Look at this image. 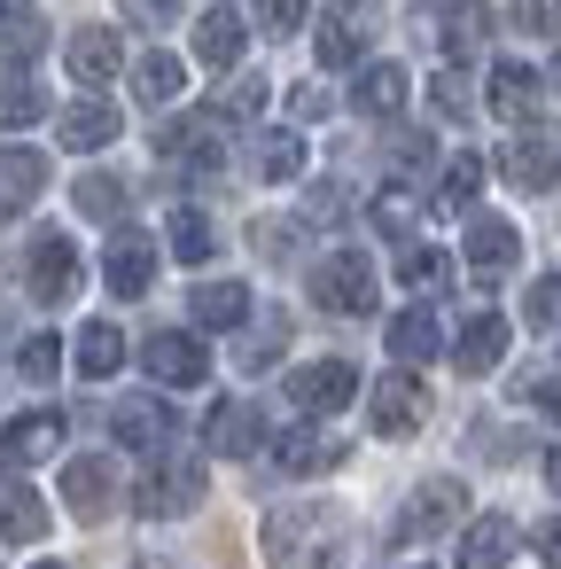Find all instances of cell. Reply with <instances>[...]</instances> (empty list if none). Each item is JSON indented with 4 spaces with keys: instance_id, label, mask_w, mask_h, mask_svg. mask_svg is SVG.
I'll return each instance as SVG.
<instances>
[{
    "instance_id": "6da1fadb",
    "label": "cell",
    "mask_w": 561,
    "mask_h": 569,
    "mask_svg": "<svg viewBox=\"0 0 561 569\" xmlns=\"http://www.w3.org/2000/svg\"><path fill=\"white\" fill-rule=\"evenodd\" d=\"M266 553H273V569H343V515L335 507H273Z\"/></svg>"
},
{
    "instance_id": "7a4b0ae2",
    "label": "cell",
    "mask_w": 561,
    "mask_h": 569,
    "mask_svg": "<svg viewBox=\"0 0 561 569\" xmlns=\"http://www.w3.org/2000/svg\"><path fill=\"white\" fill-rule=\"evenodd\" d=\"M312 305L335 312V320H367V312H374V266H367L359 250L320 258V266H312Z\"/></svg>"
},
{
    "instance_id": "3957f363",
    "label": "cell",
    "mask_w": 561,
    "mask_h": 569,
    "mask_svg": "<svg viewBox=\"0 0 561 569\" xmlns=\"http://www.w3.org/2000/svg\"><path fill=\"white\" fill-rule=\"evenodd\" d=\"M203 491H211V476H203V460H180L172 445L157 452V468L141 476V515H188V507H203Z\"/></svg>"
},
{
    "instance_id": "277c9868",
    "label": "cell",
    "mask_w": 561,
    "mask_h": 569,
    "mask_svg": "<svg viewBox=\"0 0 561 569\" xmlns=\"http://www.w3.org/2000/svg\"><path fill=\"white\" fill-rule=\"evenodd\" d=\"M157 157H172V164H196V172H219V157H227V110L172 118V126L157 133Z\"/></svg>"
},
{
    "instance_id": "5b68a950",
    "label": "cell",
    "mask_w": 561,
    "mask_h": 569,
    "mask_svg": "<svg viewBox=\"0 0 561 569\" xmlns=\"http://www.w3.org/2000/svg\"><path fill=\"white\" fill-rule=\"evenodd\" d=\"M141 367H149L164 390H196V382H211V351H203L188 328H157V336L141 343Z\"/></svg>"
},
{
    "instance_id": "8992f818",
    "label": "cell",
    "mask_w": 561,
    "mask_h": 569,
    "mask_svg": "<svg viewBox=\"0 0 561 569\" xmlns=\"http://www.w3.org/2000/svg\"><path fill=\"white\" fill-rule=\"evenodd\" d=\"M499 172H507V188H522V196H545L553 180H561V133H514L507 149H499Z\"/></svg>"
},
{
    "instance_id": "52a82bcc",
    "label": "cell",
    "mask_w": 561,
    "mask_h": 569,
    "mask_svg": "<svg viewBox=\"0 0 561 569\" xmlns=\"http://www.w3.org/2000/svg\"><path fill=\"white\" fill-rule=\"evenodd\" d=\"M460 507H468V483H460V476H429V483L405 499V515H398V538H405V546H421V538L452 530V522H460Z\"/></svg>"
},
{
    "instance_id": "ba28073f",
    "label": "cell",
    "mask_w": 561,
    "mask_h": 569,
    "mask_svg": "<svg viewBox=\"0 0 561 569\" xmlns=\"http://www.w3.org/2000/svg\"><path fill=\"white\" fill-rule=\"evenodd\" d=\"M24 281H32L40 305H71L79 297V250H71V234H40L24 250Z\"/></svg>"
},
{
    "instance_id": "9c48e42d",
    "label": "cell",
    "mask_w": 561,
    "mask_h": 569,
    "mask_svg": "<svg viewBox=\"0 0 561 569\" xmlns=\"http://www.w3.org/2000/svg\"><path fill=\"white\" fill-rule=\"evenodd\" d=\"M351 398H359L351 359H312V367L289 375V406H297V413H335V406H351Z\"/></svg>"
},
{
    "instance_id": "30bf717a",
    "label": "cell",
    "mask_w": 561,
    "mask_h": 569,
    "mask_svg": "<svg viewBox=\"0 0 561 569\" xmlns=\"http://www.w3.org/2000/svg\"><path fill=\"white\" fill-rule=\"evenodd\" d=\"M514 258H522L514 227H507V219H491V211H475V219H468V273H475V289L507 281V273H514Z\"/></svg>"
},
{
    "instance_id": "8fae6325",
    "label": "cell",
    "mask_w": 561,
    "mask_h": 569,
    "mask_svg": "<svg viewBox=\"0 0 561 569\" xmlns=\"http://www.w3.org/2000/svg\"><path fill=\"white\" fill-rule=\"evenodd\" d=\"M429 421V390L398 367V375H382L374 382V437H413Z\"/></svg>"
},
{
    "instance_id": "7c38bea8",
    "label": "cell",
    "mask_w": 561,
    "mask_h": 569,
    "mask_svg": "<svg viewBox=\"0 0 561 569\" xmlns=\"http://www.w3.org/2000/svg\"><path fill=\"white\" fill-rule=\"evenodd\" d=\"M63 499H71V515H79V522H102V515H118V468H110L102 452L71 460V468H63Z\"/></svg>"
},
{
    "instance_id": "4fadbf2b",
    "label": "cell",
    "mask_w": 561,
    "mask_h": 569,
    "mask_svg": "<svg viewBox=\"0 0 561 569\" xmlns=\"http://www.w3.org/2000/svg\"><path fill=\"white\" fill-rule=\"evenodd\" d=\"M102 281H110V297H141L149 281H157V242L149 234H110V250H102Z\"/></svg>"
},
{
    "instance_id": "5bb4252c",
    "label": "cell",
    "mask_w": 561,
    "mask_h": 569,
    "mask_svg": "<svg viewBox=\"0 0 561 569\" xmlns=\"http://www.w3.org/2000/svg\"><path fill=\"white\" fill-rule=\"evenodd\" d=\"M71 79L87 87V94H102L118 71H126V48H118V32H102V24H87V32H71Z\"/></svg>"
},
{
    "instance_id": "9a60e30c",
    "label": "cell",
    "mask_w": 561,
    "mask_h": 569,
    "mask_svg": "<svg viewBox=\"0 0 561 569\" xmlns=\"http://www.w3.org/2000/svg\"><path fill=\"white\" fill-rule=\"evenodd\" d=\"M110 429H118V445H133V452H164V445H172V406H164V398H118V406H110Z\"/></svg>"
},
{
    "instance_id": "2e32d148",
    "label": "cell",
    "mask_w": 561,
    "mask_h": 569,
    "mask_svg": "<svg viewBox=\"0 0 561 569\" xmlns=\"http://www.w3.org/2000/svg\"><path fill=\"white\" fill-rule=\"evenodd\" d=\"M273 460H281L289 476H328V468H343V437H328V429L297 421V429H281V437H273Z\"/></svg>"
},
{
    "instance_id": "e0dca14e",
    "label": "cell",
    "mask_w": 561,
    "mask_h": 569,
    "mask_svg": "<svg viewBox=\"0 0 561 569\" xmlns=\"http://www.w3.org/2000/svg\"><path fill=\"white\" fill-rule=\"evenodd\" d=\"M203 445H211V452H227V460H250V452L266 445V421H258V406H242V398L211 406V421H203Z\"/></svg>"
},
{
    "instance_id": "ac0fdd59",
    "label": "cell",
    "mask_w": 561,
    "mask_h": 569,
    "mask_svg": "<svg viewBox=\"0 0 561 569\" xmlns=\"http://www.w3.org/2000/svg\"><path fill=\"white\" fill-rule=\"evenodd\" d=\"M507 359V320L499 312H468V328L452 336V367L460 375H491Z\"/></svg>"
},
{
    "instance_id": "d6986e66",
    "label": "cell",
    "mask_w": 561,
    "mask_h": 569,
    "mask_svg": "<svg viewBox=\"0 0 561 569\" xmlns=\"http://www.w3.org/2000/svg\"><path fill=\"white\" fill-rule=\"evenodd\" d=\"M514 546H522V530H514L507 515H475V522L460 530V569H507Z\"/></svg>"
},
{
    "instance_id": "ffe728a7",
    "label": "cell",
    "mask_w": 561,
    "mask_h": 569,
    "mask_svg": "<svg viewBox=\"0 0 561 569\" xmlns=\"http://www.w3.org/2000/svg\"><path fill=\"white\" fill-rule=\"evenodd\" d=\"M118 133H126V118H118L102 94H87V102H71V110H63V149H79V157L110 149Z\"/></svg>"
},
{
    "instance_id": "44dd1931",
    "label": "cell",
    "mask_w": 561,
    "mask_h": 569,
    "mask_svg": "<svg viewBox=\"0 0 561 569\" xmlns=\"http://www.w3.org/2000/svg\"><path fill=\"white\" fill-rule=\"evenodd\" d=\"M382 343H390V359H398V367H421V359H437V351H444V328H437V312H429V305H405V312L390 320V336H382Z\"/></svg>"
},
{
    "instance_id": "7402d4cb",
    "label": "cell",
    "mask_w": 561,
    "mask_h": 569,
    "mask_svg": "<svg viewBox=\"0 0 561 569\" xmlns=\"http://www.w3.org/2000/svg\"><path fill=\"white\" fill-rule=\"evenodd\" d=\"M242 48H250V24H242L234 9H211V17L196 24V63H211V71H234V63H242Z\"/></svg>"
},
{
    "instance_id": "603a6c76",
    "label": "cell",
    "mask_w": 561,
    "mask_h": 569,
    "mask_svg": "<svg viewBox=\"0 0 561 569\" xmlns=\"http://www.w3.org/2000/svg\"><path fill=\"white\" fill-rule=\"evenodd\" d=\"M133 94H141L149 110H172V102L188 94V63H180V56H164V48H149V56L133 63Z\"/></svg>"
},
{
    "instance_id": "cb8c5ba5",
    "label": "cell",
    "mask_w": 561,
    "mask_h": 569,
    "mask_svg": "<svg viewBox=\"0 0 561 569\" xmlns=\"http://www.w3.org/2000/svg\"><path fill=\"white\" fill-rule=\"evenodd\" d=\"M405 94H413V79H405L398 63H367V71L351 79V102H359L367 118H398V110H405Z\"/></svg>"
},
{
    "instance_id": "d4e9b609",
    "label": "cell",
    "mask_w": 561,
    "mask_h": 569,
    "mask_svg": "<svg viewBox=\"0 0 561 569\" xmlns=\"http://www.w3.org/2000/svg\"><path fill=\"white\" fill-rule=\"evenodd\" d=\"M437 32H444V56H452V63H468V56L491 40V17H483V0H444Z\"/></svg>"
},
{
    "instance_id": "484cf974",
    "label": "cell",
    "mask_w": 561,
    "mask_h": 569,
    "mask_svg": "<svg viewBox=\"0 0 561 569\" xmlns=\"http://www.w3.org/2000/svg\"><path fill=\"white\" fill-rule=\"evenodd\" d=\"M0 203H9V219H24L32 203H40V188H48V157L40 149H9V164H0Z\"/></svg>"
},
{
    "instance_id": "4316f807",
    "label": "cell",
    "mask_w": 561,
    "mask_h": 569,
    "mask_svg": "<svg viewBox=\"0 0 561 569\" xmlns=\"http://www.w3.org/2000/svg\"><path fill=\"white\" fill-rule=\"evenodd\" d=\"M63 445V413H17L9 421V468H32Z\"/></svg>"
},
{
    "instance_id": "83f0119b",
    "label": "cell",
    "mask_w": 561,
    "mask_h": 569,
    "mask_svg": "<svg viewBox=\"0 0 561 569\" xmlns=\"http://www.w3.org/2000/svg\"><path fill=\"white\" fill-rule=\"evenodd\" d=\"M491 110H499L507 126H522V118L538 110V71H530V63H499V71H491Z\"/></svg>"
},
{
    "instance_id": "f1b7e54d",
    "label": "cell",
    "mask_w": 561,
    "mask_h": 569,
    "mask_svg": "<svg viewBox=\"0 0 561 569\" xmlns=\"http://www.w3.org/2000/svg\"><path fill=\"white\" fill-rule=\"evenodd\" d=\"M118 367H126V336H118L110 320H87V328H79V375H87V382H110Z\"/></svg>"
},
{
    "instance_id": "f546056e",
    "label": "cell",
    "mask_w": 561,
    "mask_h": 569,
    "mask_svg": "<svg viewBox=\"0 0 561 569\" xmlns=\"http://www.w3.org/2000/svg\"><path fill=\"white\" fill-rule=\"evenodd\" d=\"M196 320L203 328H242L250 320V289L242 281H203L196 289Z\"/></svg>"
},
{
    "instance_id": "4dcf8cb0",
    "label": "cell",
    "mask_w": 561,
    "mask_h": 569,
    "mask_svg": "<svg viewBox=\"0 0 561 569\" xmlns=\"http://www.w3.org/2000/svg\"><path fill=\"white\" fill-rule=\"evenodd\" d=\"M32 538H48V507L24 476H9V546H32Z\"/></svg>"
},
{
    "instance_id": "1f68e13d",
    "label": "cell",
    "mask_w": 561,
    "mask_h": 569,
    "mask_svg": "<svg viewBox=\"0 0 561 569\" xmlns=\"http://www.w3.org/2000/svg\"><path fill=\"white\" fill-rule=\"evenodd\" d=\"M297 172H304V141H297V133H266V141H258V180L281 188V180H297Z\"/></svg>"
},
{
    "instance_id": "d6a6232c",
    "label": "cell",
    "mask_w": 561,
    "mask_h": 569,
    "mask_svg": "<svg viewBox=\"0 0 561 569\" xmlns=\"http://www.w3.org/2000/svg\"><path fill=\"white\" fill-rule=\"evenodd\" d=\"M475 188H483V157H452V164H444V188H437V211L460 219V211L475 203Z\"/></svg>"
},
{
    "instance_id": "836d02e7",
    "label": "cell",
    "mask_w": 561,
    "mask_h": 569,
    "mask_svg": "<svg viewBox=\"0 0 561 569\" xmlns=\"http://www.w3.org/2000/svg\"><path fill=\"white\" fill-rule=\"evenodd\" d=\"M71 203H79L87 219H126V180H110V172H87V180L71 188Z\"/></svg>"
},
{
    "instance_id": "e575fe53",
    "label": "cell",
    "mask_w": 561,
    "mask_h": 569,
    "mask_svg": "<svg viewBox=\"0 0 561 569\" xmlns=\"http://www.w3.org/2000/svg\"><path fill=\"white\" fill-rule=\"evenodd\" d=\"M211 250H219L211 219H203V211H172V258H180V266H203Z\"/></svg>"
},
{
    "instance_id": "d590c367",
    "label": "cell",
    "mask_w": 561,
    "mask_h": 569,
    "mask_svg": "<svg viewBox=\"0 0 561 569\" xmlns=\"http://www.w3.org/2000/svg\"><path fill=\"white\" fill-rule=\"evenodd\" d=\"M359 56H367V32H359L351 17H328V24H320V63L343 71V63H359Z\"/></svg>"
},
{
    "instance_id": "8d00e7d4",
    "label": "cell",
    "mask_w": 561,
    "mask_h": 569,
    "mask_svg": "<svg viewBox=\"0 0 561 569\" xmlns=\"http://www.w3.org/2000/svg\"><path fill=\"white\" fill-rule=\"evenodd\" d=\"M398 281H405V289H421V297H429V289H444V250L405 242V250H398Z\"/></svg>"
},
{
    "instance_id": "74e56055",
    "label": "cell",
    "mask_w": 561,
    "mask_h": 569,
    "mask_svg": "<svg viewBox=\"0 0 561 569\" xmlns=\"http://www.w3.org/2000/svg\"><path fill=\"white\" fill-rule=\"evenodd\" d=\"M429 94H437V110H444V118H475V79H468L460 63H444V71L429 79Z\"/></svg>"
},
{
    "instance_id": "f35d334b",
    "label": "cell",
    "mask_w": 561,
    "mask_h": 569,
    "mask_svg": "<svg viewBox=\"0 0 561 569\" xmlns=\"http://www.w3.org/2000/svg\"><path fill=\"white\" fill-rule=\"evenodd\" d=\"M56 367H63V343H56L48 328L17 343V375H24V382H56Z\"/></svg>"
},
{
    "instance_id": "ab89813d",
    "label": "cell",
    "mask_w": 561,
    "mask_h": 569,
    "mask_svg": "<svg viewBox=\"0 0 561 569\" xmlns=\"http://www.w3.org/2000/svg\"><path fill=\"white\" fill-rule=\"evenodd\" d=\"M266 94H273V87H266L258 71H242L234 87H219V110H227V118L242 126V118H258V110H266Z\"/></svg>"
},
{
    "instance_id": "60d3db41",
    "label": "cell",
    "mask_w": 561,
    "mask_h": 569,
    "mask_svg": "<svg viewBox=\"0 0 561 569\" xmlns=\"http://www.w3.org/2000/svg\"><path fill=\"white\" fill-rule=\"evenodd\" d=\"M40 110H48V102H40V87H32V71H24V63H9V126L24 133V126H32Z\"/></svg>"
},
{
    "instance_id": "b9f144b4",
    "label": "cell",
    "mask_w": 561,
    "mask_h": 569,
    "mask_svg": "<svg viewBox=\"0 0 561 569\" xmlns=\"http://www.w3.org/2000/svg\"><path fill=\"white\" fill-rule=\"evenodd\" d=\"M522 320H530V328H561V273L530 281V297H522Z\"/></svg>"
},
{
    "instance_id": "7bdbcfd3",
    "label": "cell",
    "mask_w": 561,
    "mask_h": 569,
    "mask_svg": "<svg viewBox=\"0 0 561 569\" xmlns=\"http://www.w3.org/2000/svg\"><path fill=\"white\" fill-rule=\"evenodd\" d=\"M374 227L405 242V234H413V196H405V188H382V196H374Z\"/></svg>"
},
{
    "instance_id": "ee69618b",
    "label": "cell",
    "mask_w": 561,
    "mask_h": 569,
    "mask_svg": "<svg viewBox=\"0 0 561 569\" xmlns=\"http://www.w3.org/2000/svg\"><path fill=\"white\" fill-rule=\"evenodd\" d=\"M514 32L553 40V32H561V0H514Z\"/></svg>"
},
{
    "instance_id": "f6af8a7d",
    "label": "cell",
    "mask_w": 561,
    "mask_h": 569,
    "mask_svg": "<svg viewBox=\"0 0 561 569\" xmlns=\"http://www.w3.org/2000/svg\"><path fill=\"white\" fill-rule=\"evenodd\" d=\"M250 242H258L266 258H297V242H304V234H297V227H281V219H258V227H250Z\"/></svg>"
},
{
    "instance_id": "bcb514c9",
    "label": "cell",
    "mask_w": 561,
    "mask_h": 569,
    "mask_svg": "<svg viewBox=\"0 0 561 569\" xmlns=\"http://www.w3.org/2000/svg\"><path fill=\"white\" fill-rule=\"evenodd\" d=\"M522 398H530L545 421H561V375H530V382H522Z\"/></svg>"
},
{
    "instance_id": "7dc6e473",
    "label": "cell",
    "mask_w": 561,
    "mask_h": 569,
    "mask_svg": "<svg viewBox=\"0 0 561 569\" xmlns=\"http://www.w3.org/2000/svg\"><path fill=\"white\" fill-rule=\"evenodd\" d=\"M258 9H266V32H281V40L304 24V0H258Z\"/></svg>"
},
{
    "instance_id": "c3c4849f",
    "label": "cell",
    "mask_w": 561,
    "mask_h": 569,
    "mask_svg": "<svg viewBox=\"0 0 561 569\" xmlns=\"http://www.w3.org/2000/svg\"><path fill=\"white\" fill-rule=\"evenodd\" d=\"M126 17L149 24V32H164V24H172V0H126Z\"/></svg>"
},
{
    "instance_id": "681fc988",
    "label": "cell",
    "mask_w": 561,
    "mask_h": 569,
    "mask_svg": "<svg viewBox=\"0 0 561 569\" xmlns=\"http://www.w3.org/2000/svg\"><path fill=\"white\" fill-rule=\"evenodd\" d=\"M289 110H297V118H328V87H297Z\"/></svg>"
},
{
    "instance_id": "f907efd6",
    "label": "cell",
    "mask_w": 561,
    "mask_h": 569,
    "mask_svg": "<svg viewBox=\"0 0 561 569\" xmlns=\"http://www.w3.org/2000/svg\"><path fill=\"white\" fill-rule=\"evenodd\" d=\"M429 157H437V149H429V133H405V141H398V164H405V172H421Z\"/></svg>"
},
{
    "instance_id": "816d5d0a",
    "label": "cell",
    "mask_w": 561,
    "mask_h": 569,
    "mask_svg": "<svg viewBox=\"0 0 561 569\" xmlns=\"http://www.w3.org/2000/svg\"><path fill=\"white\" fill-rule=\"evenodd\" d=\"M538 561H545V569H561V515H553V522H538Z\"/></svg>"
},
{
    "instance_id": "f5cc1de1",
    "label": "cell",
    "mask_w": 561,
    "mask_h": 569,
    "mask_svg": "<svg viewBox=\"0 0 561 569\" xmlns=\"http://www.w3.org/2000/svg\"><path fill=\"white\" fill-rule=\"evenodd\" d=\"M545 483H553V491H561V445H553V452H545Z\"/></svg>"
},
{
    "instance_id": "db71d44e",
    "label": "cell",
    "mask_w": 561,
    "mask_h": 569,
    "mask_svg": "<svg viewBox=\"0 0 561 569\" xmlns=\"http://www.w3.org/2000/svg\"><path fill=\"white\" fill-rule=\"evenodd\" d=\"M32 569H63V561H32Z\"/></svg>"
},
{
    "instance_id": "11a10c76",
    "label": "cell",
    "mask_w": 561,
    "mask_h": 569,
    "mask_svg": "<svg viewBox=\"0 0 561 569\" xmlns=\"http://www.w3.org/2000/svg\"><path fill=\"white\" fill-rule=\"evenodd\" d=\"M553 79H561V63H553Z\"/></svg>"
},
{
    "instance_id": "9f6ffc18",
    "label": "cell",
    "mask_w": 561,
    "mask_h": 569,
    "mask_svg": "<svg viewBox=\"0 0 561 569\" xmlns=\"http://www.w3.org/2000/svg\"><path fill=\"white\" fill-rule=\"evenodd\" d=\"M413 569H421V561H413Z\"/></svg>"
}]
</instances>
